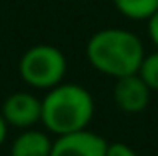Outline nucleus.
Returning a JSON list of instances; mask_svg holds the SVG:
<instances>
[{
	"instance_id": "39448f33",
	"label": "nucleus",
	"mask_w": 158,
	"mask_h": 156,
	"mask_svg": "<svg viewBox=\"0 0 158 156\" xmlns=\"http://www.w3.org/2000/svg\"><path fill=\"white\" fill-rule=\"evenodd\" d=\"M108 142L90 130L62 134L52 142L50 156H104Z\"/></svg>"
},
{
	"instance_id": "7ed1b4c3",
	"label": "nucleus",
	"mask_w": 158,
	"mask_h": 156,
	"mask_svg": "<svg viewBox=\"0 0 158 156\" xmlns=\"http://www.w3.org/2000/svg\"><path fill=\"white\" fill-rule=\"evenodd\" d=\"M66 56L60 48L52 44H36L30 46L18 62L20 78L32 88L50 90L60 84L66 76Z\"/></svg>"
},
{
	"instance_id": "6e6552de",
	"label": "nucleus",
	"mask_w": 158,
	"mask_h": 156,
	"mask_svg": "<svg viewBox=\"0 0 158 156\" xmlns=\"http://www.w3.org/2000/svg\"><path fill=\"white\" fill-rule=\"evenodd\" d=\"M114 8L128 20H148L158 10V0H112Z\"/></svg>"
},
{
	"instance_id": "f257e3e1",
	"label": "nucleus",
	"mask_w": 158,
	"mask_h": 156,
	"mask_svg": "<svg viewBox=\"0 0 158 156\" xmlns=\"http://www.w3.org/2000/svg\"><path fill=\"white\" fill-rule=\"evenodd\" d=\"M144 56L146 52L140 36L124 28H102L86 42V58L90 66L112 78L138 72Z\"/></svg>"
},
{
	"instance_id": "20e7f679",
	"label": "nucleus",
	"mask_w": 158,
	"mask_h": 156,
	"mask_svg": "<svg viewBox=\"0 0 158 156\" xmlns=\"http://www.w3.org/2000/svg\"><path fill=\"white\" fill-rule=\"evenodd\" d=\"M0 112H2L4 120L8 122V126L32 128L42 118V100L36 98L32 92H24V90L12 92L4 100Z\"/></svg>"
},
{
	"instance_id": "9d476101",
	"label": "nucleus",
	"mask_w": 158,
	"mask_h": 156,
	"mask_svg": "<svg viewBox=\"0 0 158 156\" xmlns=\"http://www.w3.org/2000/svg\"><path fill=\"white\" fill-rule=\"evenodd\" d=\"M104 156H138V154L134 148H130L124 142H112V144H108Z\"/></svg>"
},
{
	"instance_id": "9b49d317",
	"label": "nucleus",
	"mask_w": 158,
	"mask_h": 156,
	"mask_svg": "<svg viewBox=\"0 0 158 156\" xmlns=\"http://www.w3.org/2000/svg\"><path fill=\"white\" fill-rule=\"evenodd\" d=\"M146 22H148V36H150L152 44L158 48V10L146 20Z\"/></svg>"
},
{
	"instance_id": "f8f14e48",
	"label": "nucleus",
	"mask_w": 158,
	"mask_h": 156,
	"mask_svg": "<svg viewBox=\"0 0 158 156\" xmlns=\"http://www.w3.org/2000/svg\"><path fill=\"white\" fill-rule=\"evenodd\" d=\"M6 134H8V122L4 120L2 112H0V146L4 144V140H6Z\"/></svg>"
},
{
	"instance_id": "1a4fd4ad",
	"label": "nucleus",
	"mask_w": 158,
	"mask_h": 156,
	"mask_svg": "<svg viewBox=\"0 0 158 156\" xmlns=\"http://www.w3.org/2000/svg\"><path fill=\"white\" fill-rule=\"evenodd\" d=\"M138 74L142 76V80L148 84V88H150L152 92H158V48L154 52L144 56Z\"/></svg>"
},
{
	"instance_id": "f03ea898",
	"label": "nucleus",
	"mask_w": 158,
	"mask_h": 156,
	"mask_svg": "<svg viewBox=\"0 0 158 156\" xmlns=\"http://www.w3.org/2000/svg\"><path fill=\"white\" fill-rule=\"evenodd\" d=\"M94 116V98L80 84H56L42 98L40 122L48 132L62 136L84 130Z\"/></svg>"
},
{
	"instance_id": "0eeeda50",
	"label": "nucleus",
	"mask_w": 158,
	"mask_h": 156,
	"mask_svg": "<svg viewBox=\"0 0 158 156\" xmlns=\"http://www.w3.org/2000/svg\"><path fill=\"white\" fill-rule=\"evenodd\" d=\"M52 140L46 132L24 128L10 146V156H50Z\"/></svg>"
},
{
	"instance_id": "423d86ee",
	"label": "nucleus",
	"mask_w": 158,
	"mask_h": 156,
	"mask_svg": "<svg viewBox=\"0 0 158 156\" xmlns=\"http://www.w3.org/2000/svg\"><path fill=\"white\" fill-rule=\"evenodd\" d=\"M150 96H152V90L148 88V84L142 80V76L138 72L116 78L114 102L122 112H128V114L142 112L150 104Z\"/></svg>"
}]
</instances>
